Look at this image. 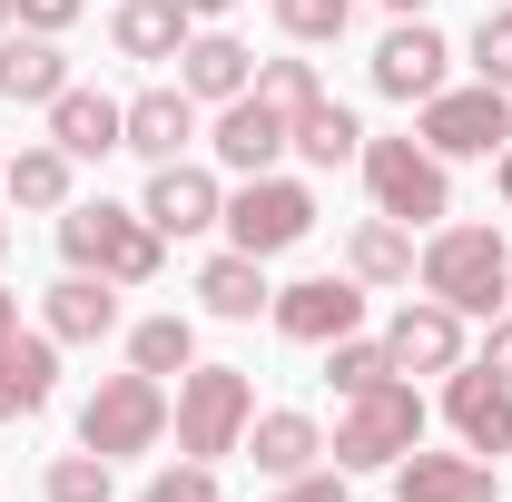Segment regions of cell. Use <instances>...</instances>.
Listing matches in <instances>:
<instances>
[{"label":"cell","instance_id":"obj_1","mask_svg":"<svg viewBox=\"0 0 512 502\" xmlns=\"http://www.w3.org/2000/svg\"><path fill=\"white\" fill-rule=\"evenodd\" d=\"M60 256L79 266V276L148 286V276L168 266V237H158L138 207H119V197H69V207H60Z\"/></svg>","mask_w":512,"mask_h":502},{"label":"cell","instance_id":"obj_2","mask_svg":"<svg viewBox=\"0 0 512 502\" xmlns=\"http://www.w3.org/2000/svg\"><path fill=\"white\" fill-rule=\"evenodd\" d=\"M414 276H424V296H444L453 315H503L512 247H503V227H434L424 256H414Z\"/></svg>","mask_w":512,"mask_h":502},{"label":"cell","instance_id":"obj_3","mask_svg":"<svg viewBox=\"0 0 512 502\" xmlns=\"http://www.w3.org/2000/svg\"><path fill=\"white\" fill-rule=\"evenodd\" d=\"M256 424V384L247 365H188L178 375V404H168V434L188 463H217V453H237Z\"/></svg>","mask_w":512,"mask_h":502},{"label":"cell","instance_id":"obj_4","mask_svg":"<svg viewBox=\"0 0 512 502\" xmlns=\"http://www.w3.org/2000/svg\"><path fill=\"white\" fill-rule=\"evenodd\" d=\"M414 443H424V394L404 375H384L375 394H355V404L335 414V443H325V453H335V473H394Z\"/></svg>","mask_w":512,"mask_h":502},{"label":"cell","instance_id":"obj_5","mask_svg":"<svg viewBox=\"0 0 512 502\" xmlns=\"http://www.w3.org/2000/svg\"><path fill=\"white\" fill-rule=\"evenodd\" d=\"M365 197H375V217L394 227H444L453 217V168L424 148V138H365Z\"/></svg>","mask_w":512,"mask_h":502},{"label":"cell","instance_id":"obj_6","mask_svg":"<svg viewBox=\"0 0 512 502\" xmlns=\"http://www.w3.org/2000/svg\"><path fill=\"white\" fill-rule=\"evenodd\" d=\"M79 443L89 453H109V463H128V453H158L168 443V384L158 375H99V394L79 404Z\"/></svg>","mask_w":512,"mask_h":502},{"label":"cell","instance_id":"obj_7","mask_svg":"<svg viewBox=\"0 0 512 502\" xmlns=\"http://www.w3.org/2000/svg\"><path fill=\"white\" fill-rule=\"evenodd\" d=\"M414 138H424L444 168L453 158H503L512 148V89H483V79H473V89H434V99L414 109Z\"/></svg>","mask_w":512,"mask_h":502},{"label":"cell","instance_id":"obj_8","mask_svg":"<svg viewBox=\"0 0 512 502\" xmlns=\"http://www.w3.org/2000/svg\"><path fill=\"white\" fill-rule=\"evenodd\" d=\"M217 227H227V247H247V256H286V247H306V237H316V188L266 168V178H247V188L227 197V217H217Z\"/></svg>","mask_w":512,"mask_h":502},{"label":"cell","instance_id":"obj_9","mask_svg":"<svg viewBox=\"0 0 512 502\" xmlns=\"http://www.w3.org/2000/svg\"><path fill=\"white\" fill-rule=\"evenodd\" d=\"M375 89L384 99H404V109H424V99H434V89H453L444 69H453V40L444 30H434V20H394V30H384L375 40Z\"/></svg>","mask_w":512,"mask_h":502},{"label":"cell","instance_id":"obj_10","mask_svg":"<svg viewBox=\"0 0 512 502\" xmlns=\"http://www.w3.org/2000/svg\"><path fill=\"white\" fill-rule=\"evenodd\" d=\"M463 325H473V315H453L444 296H404V306L384 315L394 375H453V365H463Z\"/></svg>","mask_w":512,"mask_h":502},{"label":"cell","instance_id":"obj_11","mask_svg":"<svg viewBox=\"0 0 512 502\" xmlns=\"http://www.w3.org/2000/svg\"><path fill=\"white\" fill-rule=\"evenodd\" d=\"M266 315H276L286 345H335V335L365 325V286H355V276H296V286H276Z\"/></svg>","mask_w":512,"mask_h":502},{"label":"cell","instance_id":"obj_12","mask_svg":"<svg viewBox=\"0 0 512 502\" xmlns=\"http://www.w3.org/2000/svg\"><path fill=\"white\" fill-rule=\"evenodd\" d=\"M444 424H453L463 453H512V384L463 355V365L444 375Z\"/></svg>","mask_w":512,"mask_h":502},{"label":"cell","instance_id":"obj_13","mask_svg":"<svg viewBox=\"0 0 512 502\" xmlns=\"http://www.w3.org/2000/svg\"><path fill=\"white\" fill-rule=\"evenodd\" d=\"M138 217H148L158 237H207V227L227 217V188H217V168H188V158H168V168H148V197H138Z\"/></svg>","mask_w":512,"mask_h":502},{"label":"cell","instance_id":"obj_14","mask_svg":"<svg viewBox=\"0 0 512 502\" xmlns=\"http://www.w3.org/2000/svg\"><path fill=\"white\" fill-rule=\"evenodd\" d=\"M207 148H217V168H237V178H266V168L296 148V119H286V109H266V99L247 89V99H227V109H217Z\"/></svg>","mask_w":512,"mask_h":502},{"label":"cell","instance_id":"obj_15","mask_svg":"<svg viewBox=\"0 0 512 502\" xmlns=\"http://www.w3.org/2000/svg\"><path fill=\"white\" fill-rule=\"evenodd\" d=\"M394 502H503V483H493V463L483 453H404L394 463Z\"/></svg>","mask_w":512,"mask_h":502},{"label":"cell","instance_id":"obj_16","mask_svg":"<svg viewBox=\"0 0 512 502\" xmlns=\"http://www.w3.org/2000/svg\"><path fill=\"white\" fill-rule=\"evenodd\" d=\"M178 89H188L197 109L247 99V89H256V50H247V40H227V30H188V50H178Z\"/></svg>","mask_w":512,"mask_h":502},{"label":"cell","instance_id":"obj_17","mask_svg":"<svg viewBox=\"0 0 512 502\" xmlns=\"http://www.w3.org/2000/svg\"><path fill=\"white\" fill-rule=\"evenodd\" d=\"M188 138H197V99H188V89H138L128 119H119V148H128V158H148V168L188 158Z\"/></svg>","mask_w":512,"mask_h":502},{"label":"cell","instance_id":"obj_18","mask_svg":"<svg viewBox=\"0 0 512 502\" xmlns=\"http://www.w3.org/2000/svg\"><path fill=\"white\" fill-rule=\"evenodd\" d=\"M60 394V335L40 325V335H0V424H20V414H40Z\"/></svg>","mask_w":512,"mask_h":502},{"label":"cell","instance_id":"obj_19","mask_svg":"<svg viewBox=\"0 0 512 502\" xmlns=\"http://www.w3.org/2000/svg\"><path fill=\"white\" fill-rule=\"evenodd\" d=\"M237 453H247L266 483H296V473H316L325 434H316V414H296V404H266V414L247 424V443H237Z\"/></svg>","mask_w":512,"mask_h":502},{"label":"cell","instance_id":"obj_20","mask_svg":"<svg viewBox=\"0 0 512 502\" xmlns=\"http://www.w3.org/2000/svg\"><path fill=\"white\" fill-rule=\"evenodd\" d=\"M40 325H50L60 345H99V335H119V286H109V276H79V266H69L60 286L40 296Z\"/></svg>","mask_w":512,"mask_h":502},{"label":"cell","instance_id":"obj_21","mask_svg":"<svg viewBox=\"0 0 512 502\" xmlns=\"http://www.w3.org/2000/svg\"><path fill=\"white\" fill-rule=\"evenodd\" d=\"M60 89H69V50L60 40H40V30L10 40V30H0V99H10V109H50Z\"/></svg>","mask_w":512,"mask_h":502},{"label":"cell","instance_id":"obj_22","mask_svg":"<svg viewBox=\"0 0 512 502\" xmlns=\"http://www.w3.org/2000/svg\"><path fill=\"white\" fill-rule=\"evenodd\" d=\"M197 306L227 315V325H256V315L276 306V286H266V256H247V247L207 256V266H197Z\"/></svg>","mask_w":512,"mask_h":502},{"label":"cell","instance_id":"obj_23","mask_svg":"<svg viewBox=\"0 0 512 502\" xmlns=\"http://www.w3.org/2000/svg\"><path fill=\"white\" fill-rule=\"evenodd\" d=\"M119 119H128V99H109V89H79V79L50 99V138H60L69 158H109V148H119Z\"/></svg>","mask_w":512,"mask_h":502},{"label":"cell","instance_id":"obj_24","mask_svg":"<svg viewBox=\"0 0 512 502\" xmlns=\"http://www.w3.org/2000/svg\"><path fill=\"white\" fill-rule=\"evenodd\" d=\"M188 0H119L109 10V40H119V60H178L188 50Z\"/></svg>","mask_w":512,"mask_h":502},{"label":"cell","instance_id":"obj_25","mask_svg":"<svg viewBox=\"0 0 512 502\" xmlns=\"http://www.w3.org/2000/svg\"><path fill=\"white\" fill-rule=\"evenodd\" d=\"M69 178H79V158H69L60 138H40V148H20V158L0 168V197H10V207H40V217H60V207H69Z\"/></svg>","mask_w":512,"mask_h":502},{"label":"cell","instance_id":"obj_26","mask_svg":"<svg viewBox=\"0 0 512 502\" xmlns=\"http://www.w3.org/2000/svg\"><path fill=\"white\" fill-rule=\"evenodd\" d=\"M345 276H355V286H414V227H394V217H355V237H345Z\"/></svg>","mask_w":512,"mask_h":502},{"label":"cell","instance_id":"obj_27","mask_svg":"<svg viewBox=\"0 0 512 502\" xmlns=\"http://www.w3.org/2000/svg\"><path fill=\"white\" fill-rule=\"evenodd\" d=\"M296 158H306V168H355V158H365V119H355L345 99H316V109L296 119Z\"/></svg>","mask_w":512,"mask_h":502},{"label":"cell","instance_id":"obj_28","mask_svg":"<svg viewBox=\"0 0 512 502\" xmlns=\"http://www.w3.org/2000/svg\"><path fill=\"white\" fill-rule=\"evenodd\" d=\"M128 365H138V375H188L197 365V325L188 315H148V325H128Z\"/></svg>","mask_w":512,"mask_h":502},{"label":"cell","instance_id":"obj_29","mask_svg":"<svg viewBox=\"0 0 512 502\" xmlns=\"http://www.w3.org/2000/svg\"><path fill=\"white\" fill-rule=\"evenodd\" d=\"M316 355H325V384H335L345 404H355V394H375V384L394 375V355H384V335H365V325H355V335H335V345H316Z\"/></svg>","mask_w":512,"mask_h":502},{"label":"cell","instance_id":"obj_30","mask_svg":"<svg viewBox=\"0 0 512 502\" xmlns=\"http://www.w3.org/2000/svg\"><path fill=\"white\" fill-rule=\"evenodd\" d=\"M40 493H50V502H119V463L79 443V453H60V463H50V483H40Z\"/></svg>","mask_w":512,"mask_h":502},{"label":"cell","instance_id":"obj_31","mask_svg":"<svg viewBox=\"0 0 512 502\" xmlns=\"http://www.w3.org/2000/svg\"><path fill=\"white\" fill-rule=\"evenodd\" d=\"M256 99L286 109V119H306V109L325 99V79H316V60H256Z\"/></svg>","mask_w":512,"mask_h":502},{"label":"cell","instance_id":"obj_32","mask_svg":"<svg viewBox=\"0 0 512 502\" xmlns=\"http://www.w3.org/2000/svg\"><path fill=\"white\" fill-rule=\"evenodd\" d=\"M345 20H355V0H276V30H286L296 50H316V40H345Z\"/></svg>","mask_w":512,"mask_h":502},{"label":"cell","instance_id":"obj_33","mask_svg":"<svg viewBox=\"0 0 512 502\" xmlns=\"http://www.w3.org/2000/svg\"><path fill=\"white\" fill-rule=\"evenodd\" d=\"M473 79L483 89H512V10H483L473 20Z\"/></svg>","mask_w":512,"mask_h":502},{"label":"cell","instance_id":"obj_34","mask_svg":"<svg viewBox=\"0 0 512 502\" xmlns=\"http://www.w3.org/2000/svg\"><path fill=\"white\" fill-rule=\"evenodd\" d=\"M138 502H217V463H188V453H178L168 473H148Z\"/></svg>","mask_w":512,"mask_h":502},{"label":"cell","instance_id":"obj_35","mask_svg":"<svg viewBox=\"0 0 512 502\" xmlns=\"http://www.w3.org/2000/svg\"><path fill=\"white\" fill-rule=\"evenodd\" d=\"M276 502H355V493H345V473H335V463H316V473L276 483Z\"/></svg>","mask_w":512,"mask_h":502},{"label":"cell","instance_id":"obj_36","mask_svg":"<svg viewBox=\"0 0 512 502\" xmlns=\"http://www.w3.org/2000/svg\"><path fill=\"white\" fill-rule=\"evenodd\" d=\"M89 0H20V30H40V40H60L69 20H79Z\"/></svg>","mask_w":512,"mask_h":502},{"label":"cell","instance_id":"obj_37","mask_svg":"<svg viewBox=\"0 0 512 502\" xmlns=\"http://www.w3.org/2000/svg\"><path fill=\"white\" fill-rule=\"evenodd\" d=\"M473 365H493V375L512 384V315H493V325H483V355H473Z\"/></svg>","mask_w":512,"mask_h":502},{"label":"cell","instance_id":"obj_38","mask_svg":"<svg viewBox=\"0 0 512 502\" xmlns=\"http://www.w3.org/2000/svg\"><path fill=\"white\" fill-rule=\"evenodd\" d=\"M493 178H503V217H512V148H503V158H493Z\"/></svg>","mask_w":512,"mask_h":502},{"label":"cell","instance_id":"obj_39","mask_svg":"<svg viewBox=\"0 0 512 502\" xmlns=\"http://www.w3.org/2000/svg\"><path fill=\"white\" fill-rule=\"evenodd\" d=\"M217 10H237V0H188V20H217Z\"/></svg>","mask_w":512,"mask_h":502},{"label":"cell","instance_id":"obj_40","mask_svg":"<svg viewBox=\"0 0 512 502\" xmlns=\"http://www.w3.org/2000/svg\"><path fill=\"white\" fill-rule=\"evenodd\" d=\"M10 325H20V296H10V286H0V335H10Z\"/></svg>","mask_w":512,"mask_h":502},{"label":"cell","instance_id":"obj_41","mask_svg":"<svg viewBox=\"0 0 512 502\" xmlns=\"http://www.w3.org/2000/svg\"><path fill=\"white\" fill-rule=\"evenodd\" d=\"M384 10H394V20H424V0H384Z\"/></svg>","mask_w":512,"mask_h":502},{"label":"cell","instance_id":"obj_42","mask_svg":"<svg viewBox=\"0 0 512 502\" xmlns=\"http://www.w3.org/2000/svg\"><path fill=\"white\" fill-rule=\"evenodd\" d=\"M10 20H20V0H0V30H10Z\"/></svg>","mask_w":512,"mask_h":502},{"label":"cell","instance_id":"obj_43","mask_svg":"<svg viewBox=\"0 0 512 502\" xmlns=\"http://www.w3.org/2000/svg\"><path fill=\"white\" fill-rule=\"evenodd\" d=\"M0 256H10V217H0Z\"/></svg>","mask_w":512,"mask_h":502},{"label":"cell","instance_id":"obj_44","mask_svg":"<svg viewBox=\"0 0 512 502\" xmlns=\"http://www.w3.org/2000/svg\"><path fill=\"white\" fill-rule=\"evenodd\" d=\"M0 168H10V158H0Z\"/></svg>","mask_w":512,"mask_h":502}]
</instances>
